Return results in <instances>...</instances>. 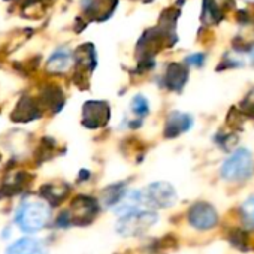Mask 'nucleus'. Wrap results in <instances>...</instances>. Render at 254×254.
<instances>
[{
	"mask_svg": "<svg viewBox=\"0 0 254 254\" xmlns=\"http://www.w3.org/2000/svg\"><path fill=\"white\" fill-rule=\"evenodd\" d=\"M141 208L147 209H163L171 208L177 202V191L169 183H153L145 190L139 191Z\"/></svg>",
	"mask_w": 254,
	"mask_h": 254,
	"instance_id": "nucleus-3",
	"label": "nucleus"
},
{
	"mask_svg": "<svg viewBox=\"0 0 254 254\" xmlns=\"http://www.w3.org/2000/svg\"><path fill=\"white\" fill-rule=\"evenodd\" d=\"M51 220V208L47 202L38 199L24 200L15 214V223L24 233H36L47 227Z\"/></svg>",
	"mask_w": 254,
	"mask_h": 254,
	"instance_id": "nucleus-1",
	"label": "nucleus"
},
{
	"mask_svg": "<svg viewBox=\"0 0 254 254\" xmlns=\"http://www.w3.org/2000/svg\"><path fill=\"white\" fill-rule=\"evenodd\" d=\"M244 114L238 108H230L227 114V126L232 130H239L242 129V123H244Z\"/></svg>",
	"mask_w": 254,
	"mask_h": 254,
	"instance_id": "nucleus-16",
	"label": "nucleus"
},
{
	"mask_svg": "<svg viewBox=\"0 0 254 254\" xmlns=\"http://www.w3.org/2000/svg\"><path fill=\"white\" fill-rule=\"evenodd\" d=\"M70 224L73 226H88L99 214V203L90 196H78L72 202L70 211H67Z\"/></svg>",
	"mask_w": 254,
	"mask_h": 254,
	"instance_id": "nucleus-5",
	"label": "nucleus"
},
{
	"mask_svg": "<svg viewBox=\"0 0 254 254\" xmlns=\"http://www.w3.org/2000/svg\"><path fill=\"white\" fill-rule=\"evenodd\" d=\"M5 254H47V248L42 241L36 238H21L8 247Z\"/></svg>",
	"mask_w": 254,
	"mask_h": 254,
	"instance_id": "nucleus-8",
	"label": "nucleus"
},
{
	"mask_svg": "<svg viewBox=\"0 0 254 254\" xmlns=\"http://www.w3.org/2000/svg\"><path fill=\"white\" fill-rule=\"evenodd\" d=\"M41 193L47 199L48 203L59 205L60 202L64 200V196L67 194V189L62 187V186H45Z\"/></svg>",
	"mask_w": 254,
	"mask_h": 254,
	"instance_id": "nucleus-12",
	"label": "nucleus"
},
{
	"mask_svg": "<svg viewBox=\"0 0 254 254\" xmlns=\"http://www.w3.org/2000/svg\"><path fill=\"white\" fill-rule=\"evenodd\" d=\"M235 6V0H203L202 21L205 24H218L227 11Z\"/></svg>",
	"mask_w": 254,
	"mask_h": 254,
	"instance_id": "nucleus-7",
	"label": "nucleus"
},
{
	"mask_svg": "<svg viewBox=\"0 0 254 254\" xmlns=\"http://www.w3.org/2000/svg\"><path fill=\"white\" fill-rule=\"evenodd\" d=\"M187 218H189V223L197 230H209L215 227L218 223V214L215 208L206 202L194 203L189 209Z\"/></svg>",
	"mask_w": 254,
	"mask_h": 254,
	"instance_id": "nucleus-6",
	"label": "nucleus"
},
{
	"mask_svg": "<svg viewBox=\"0 0 254 254\" xmlns=\"http://www.w3.org/2000/svg\"><path fill=\"white\" fill-rule=\"evenodd\" d=\"M241 217H242V223L248 229L254 227V196L248 197L241 205Z\"/></svg>",
	"mask_w": 254,
	"mask_h": 254,
	"instance_id": "nucleus-13",
	"label": "nucleus"
},
{
	"mask_svg": "<svg viewBox=\"0 0 254 254\" xmlns=\"http://www.w3.org/2000/svg\"><path fill=\"white\" fill-rule=\"evenodd\" d=\"M193 126V118L187 114L183 112H172L168 118L165 133L169 138L178 136L184 132H187L190 127Z\"/></svg>",
	"mask_w": 254,
	"mask_h": 254,
	"instance_id": "nucleus-9",
	"label": "nucleus"
},
{
	"mask_svg": "<svg viewBox=\"0 0 254 254\" xmlns=\"http://www.w3.org/2000/svg\"><path fill=\"white\" fill-rule=\"evenodd\" d=\"M70 66V57L69 53L64 50H59L56 51L50 59H48V69L54 70V72H63Z\"/></svg>",
	"mask_w": 254,
	"mask_h": 254,
	"instance_id": "nucleus-11",
	"label": "nucleus"
},
{
	"mask_svg": "<svg viewBox=\"0 0 254 254\" xmlns=\"http://www.w3.org/2000/svg\"><path fill=\"white\" fill-rule=\"evenodd\" d=\"M254 168L253 154L247 148L236 150L221 166V177L227 181H242L251 177Z\"/></svg>",
	"mask_w": 254,
	"mask_h": 254,
	"instance_id": "nucleus-4",
	"label": "nucleus"
},
{
	"mask_svg": "<svg viewBox=\"0 0 254 254\" xmlns=\"http://www.w3.org/2000/svg\"><path fill=\"white\" fill-rule=\"evenodd\" d=\"M159 220L153 209H135L120 215L115 230L123 236H141L147 233Z\"/></svg>",
	"mask_w": 254,
	"mask_h": 254,
	"instance_id": "nucleus-2",
	"label": "nucleus"
},
{
	"mask_svg": "<svg viewBox=\"0 0 254 254\" xmlns=\"http://www.w3.org/2000/svg\"><path fill=\"white\" fill-rule=\"evenodd\" d=\"M132 111H135V114L138 115H147L148 114V102L145 97L142 96H136L133 100H132Z\"/></svg>",
	"mask_w": 254,
	"mask_h": 254,
	"instance_id": "nucleus-17",
	"label": "nucleus"
},
{
	"mask_svg": "<svg viewBox=\"0 0 254 254\" xmlns=\"http://www.w3.org/2000/svg\"><path fill=\"white\" fill-rule=\"evenodd\" d=\"M189 78V73H187V69L181 64H171L168 67V72H166V82H168V87H171L172 90H180L184 87L186 81Z\"/></svg>",
	"mask_w": 254,
	"mask_h": 254,
	"instance_id": "nucleus-10",
	"label": "nucleus"
},
{
	"mask_svg": "<svg viewBox=\"0 0 254 254\" xmlns=\"http://www.w3.org/2000/svg\"><path fill=\"white\" fill-rule=\"evenodd\" d=\"M123 196H124V189H123V186H121V187H118V186L109 187V189L103 193L105 206H115V205H118V202L123 199Z\"/></svg>",
	"mask_w": 254,
	"mask_h": 254,
	"instance_id": "nucleus-14",
	"label": "nucleus"
},
{
	"mask_svg": "<svg viewBox=\"0 0 254 254\" xmlns=\"http://www.w3.org/2000/svg\"><path fill=\"white\" fill-rule=\"evenodd\" d=\"M245 117L254 118V87L245 94L244 100L241 102L239 108H238Z\"/></svg>",
	"mask_w": 254,
	"mask_h": 254,
	"instance_id": "nucleus-15",
	"label": "nucleus"
},
{
	"mask_svg": "<svg viewBox=\"0 0 254 254\" xmlns=\"http://www.w3.org/2000/svg\"><path fill=\"white\" fill-rule=\"evenodd\" d=\"M203 62H205V54H202V53H196V54L189 56L186 59V63L187 64H193V66H202Z\"/></svg>",
	"mask_w": 254,
	"mask_h": 254,
	"instance_id": "nucleus-18",
	"label": "nucleus"
}]
</instances>
